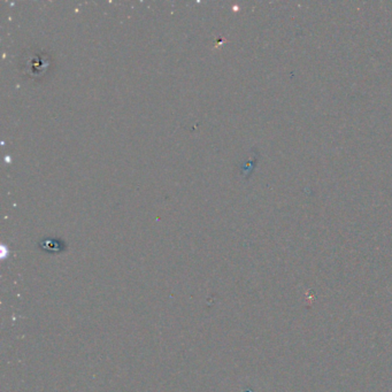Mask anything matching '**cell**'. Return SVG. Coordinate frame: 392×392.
<instances>
[{
  "mask_svg": "<svg viewBox=\"0 0 392 392\" xmlns=\"http://www.w3.org/2000/svg\"><path fill=\"white\" fill-rule=\"evenodd\" d=\"M52 60L46 52L40 49H29L20 60V69L29 80H40L49 71Z\"/></svg>",
  "mask_w": 392,
  "mask_h": 392,
  "instance_id": "1",
  "label": "cell"
},
{
  "mask_svg": "<svg viewBox=\"0 0 392 392\" xmlns=\"http://www.w3.org/2000/svg\"><path fill=\"white\" fill-rule=\"evenodd\" d=\"M40 246L44 250L49 251V252H60L63 250L62 244L58 241H52V240H46L40 243Z\"/></svg>",
  "mask_w": 392,
  "mask_h": 392,
  "instance_id": "2",
  "label": "cell"
}]
</instances>
